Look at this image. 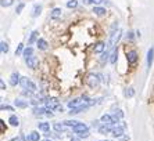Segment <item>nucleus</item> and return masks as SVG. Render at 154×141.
Masks as SVG:
<instances>
[{
    "mask_svg": "<svg viewBox=\"0 0 154 141\" xmlns=\"http://www.w3.org/2000/svg\"><path fill=\"white\" fill-rule=\"evenodd\" d=\"M8 123H10L11 126H18L19 120H18V118H17L15 115H11V116H10V119H8Z\"/></svg>",
    "mask_w": 154,
    "mask_h": 141,
    "instance_id": "24",
    "label": "nucleus"
},
{
    "mask_svg": "<svg viewBox=\"0 0 154 141\" xmlns=\"http://www.w3.org/2000/svg\"><path fill=\"white\" fill-rule=\"evenodd\" d=\"M72 131L74 133H77V134H81V133H84V131H88V126L85 125V123H78L75 127H72Z\"/></svg>",
    "mask_w": 154,
    "mask_h": 141,
    "instance_id": "8",
    "label": "nucleus"
},
{
    "mask_svg": "<svg viewBox=\"0 0 154 141\" xmlns=\"http://www.w3.org/2000/svg\"><path fill=\"white\" fill-rule=\"evenodd\" d=\"M0 131H1V134L6 131V126H4V120H0Z\"/></svg>",
    "mask_w": 154,
    "mask_h": 141,
    "instance_id": "35",
    "label": "nucleus"
},
{
    "mask_svg": "<svg viewBox=\"0 0 154 141\" xmlns=\"http://www.w3.org/2000/svg\"><path fill=\"white\" fill-rule=\"evenodd\" d=\"M26 65L29 66V68H32V69H35V68H38V64H39V60L38 57H35V55H32V57L26 58L25 60Z\"/></svg>",
    "mask_w": 154,
    "mask_h": 141,
    "instance_id": "6",
    "label": "nucleus"
},
{
    "mask_svg": "<svg viewBox=\"0 0 154 141\" xmlns=\"http://www.w3.org/2000/svg\"><path fill=\"white\" fill-rule=\"evenodd\" d=\"M71 141H79V137H72V138H71Z\"/></svg>",
    "mask_w": 154,
    "mask_h": 141,
    "instance_id": "44",
    "label": "nucleus"
},
{
    "mask_svg": "<svg viewBox=\"0 0 154 141\" xmlns=\"http://www.w3.org/2000/svg\"><path fill=\"white\" fill-rule=\"evenodd\" d=\"M40 11H42V6H39V4H36V6L33 7V13H32V17H38L39 14H40Z\"/></svg>",
    "mask_w": 154,
    "mask_h": 141,
    "instance_id": "28",
    "label": "nucleus"
},
{
    "mask_svg": "<svg viewBox=\"0 0 154 141\" xmlns=\"http://www.w3.org/2000/svg\"><path fill=\"white\" fill-rule=\"evenodd\" d=\"M38 36H39V32H38V31H33V32L31 33V38H29V40H28V46H31V44H33L35 42H38V40H39Z\"/></svg>",
    "mask_w": 154,
    "mask_h": 141,
    "instance_id": "15",
    "label": "nucleus"
},
{
    "mask_svg": "<svg viewBox=\"0 0 154 141\" xmlns=\"http://www.w3.org/2000/svg\"><path fill=\"white\" fill-rule=\"evenodd\" d=\"M153 60H154V49H153V47H150V50L147 51V66H148V68H151V65H153Z\"/></svg>",
    "mask_w": 154,
    "mask_h": 141,
    "instance_id": "12",
    "label": "nucleus"
},
{
    "mask_svg": "<svg viewBox=\"0 0 154 141\" xmlns=\"http://www.w3.org/2000/svg\"><path fill=\"white\" fill-rule=\"evenodd\" d=\"M99 131H100V134H108V133L113 131V129H111V126H108V125H103V126L99 127Z\"/></svg>",
    "mask_w": 154,
    "mask_h": 141,
    "instance_id": "14",
    "label": "nucleus"
},
{
    "mask_svg": "<svg viewBox=\"0 0 154 141\" xmlns=\"http://www.w3.org/2000/svg\"><path fill=\"white\" fill-rule=\"evenodd\" d=\"M22 8H24V3H19L18 7H17V10H15V13H21V11H22Z\"/></svg>",
    "mask_w": 154,
    "mask_h": 141,
    "instance_id": "38",
    "label": "nucleus"
},
{
    "mask_svg": "<svg viewBox=\"0 0 154 141\" xmlns=\"http://www.w3.org/2000/svg\"><path fill=\"white\" fill-rule=\"evenodd\" d=\"M126 60H128V64L133 65L136 64V61H137V53L135 50H131V51L126 53Z\"/></svg>",
    "mask_w": 154,
    "mask_h": 141,
    "instance_id": "5",
    "label": "nucleus"
},
{
    "mask_svg": "<svg viewBox=\"0 0 154 141\" xmlns=\"http://www.w3.org/2000/svg\"><path fill=\"white\" fill-rule=\"evenodd\" d=\"M21 86L24 87L25 90H28V91H31V93H35L36 91V84L33 83V82H31L28 77H21Z\"/></svg>",
    "mask_w": 154,
    "mask_h": 141,
    "instance_id": "2",
    "label": "nucleus"
},
{
    "mask_svg": "<svg viewBox=\"0 0 154 141\" xmlns=\"http://www.w3.org/2000/svg\"><path fill=\"white\" fill-rule=\"evenodd\" d=\"M77 6H78V1H77V0H70V1L67 3V7H68V8H75Z\"/></svg>",
    "mask_w": 154,
    "mask_h": 141,
    "instance_id": "32",
    "label": "nucleus"
},
{
    "mask_svg": "<svg viewBox=\"0 0 154 141\" xmlns=\"http://www.w3.org/2000/svg\"><path fill=\"white\" fill-rule=\"evenodd\" d=\"M61 8H53V11L50 13V17L51 18H60L61 17Z\"/></svg>",
    "mask_w": 154,
    "mask_h": 141,
    "instance_id": "20",
    "label": "nucleus"
},
{
    "mask_svg": "<svg viewBox=\"0 0 154 141\" xmlns=\"http://www.w3.org/2000/svg\"><path fill=\"white\" fill-rule=\"evenodd\" d=\"M21 53H24V44H22V43H19L18 44L17 50H15V55H19Z\"/></svg>",
    "mask_w": 154,
    "mask_h": 141,
    "instance_id": "33",
    "label": "nucleus"
},
{
    "mask_svg": "<svg viewBox=\"0 0 154 141\" xmlns=\"http://www.w3.org/2000/svg\"><path fill=\"white\" fill-rule=\"evenodd\" d=\"M45 103H46V108L51 109V111H53V109H58L61 107V105H60V101H58L57 98H47Z\"/></svg>",
    "mask_w": 154,
    "mask_h": 141,
    "instance_id": "4",
    "label": "nucleus"
},
{
    "mask_svg": "<svg viewBox=\"0 0 154 141\" xmlns=\"http://www.w3.org/2000/svg\"><path fill=\"white\" fill-rule=\"evenodd\" d=\"M10 111V112H13V108L11 107H8V105H1V111Z\"/></svg>",
    "mask_w": 154,
    "mask_h": 141,
    "instance_id": "39",
    "label": "nucleus"
},
{
    "mask_svg": "<svg viewBox=\"0 0 154 141\" xmlns=\"http://www.w3.org/2000/svg\"><path fill=\"white\" fill-rule=\"evenodd\" d=\"M99 141H107V140H99Z\"/></svg>",
    "mask_w": 154,
    "mask_h": 141,
    "instance_id": "45",
    "label": "nucleus"
},
{
    "mask_svg": "<svg viewBox=\"0 0 154 141\" xmlns=\"http://www.w3.org/2000/svg\"><path fill=\"white\" fill-rule=\"evenodd\" d=\"M110 55H111V54H110V51H108V50H106V51L103 53V55H102V58H100V61H102V62H106V61L108 60Z\"/></svg>",
    "mask_w": 154,
    "mask_h": 141,
    "instance_id": "30",
    "label": "nucleus"
},
{
    "mask_svg": "<svg viewBox=\"0 0 154 141\" xmlns=\"http://www.w3.org/2000/svg\"><path fill=\"white\" fill-rule=\"evenodd\" d=\"M53 127H54V130L57 131V133H63L65 130V125L64 123H58V122H56L54 125H53Z\"/></svg>",
    "mask_w": 154,
    "mask_h": 141,
    "instance_id": "18",
    "label": "nucleus"
},
{
    "mask_svg": "<svg viewBox=\"0 0 154 141\" xmlns=\"http://www.w3.org/2000/svg\"><path fill=\"white\" fill-rule=\"evenodd\" d=\"M104 43L103 42H99V43H96L95 44V47H93V51L95 53H102V51H104Z\"/></svg>",
    "mask_w": 154,
    "mask_h": 141,
    "instance_id": "19",
    "label": "nucleus"
},
{
    "mask_svg": "<svg viewBox=\"0 0 154 141\" xmlns=\"http://www.w3.org/2000/svg\"><path fill=\"white\" fill-rule=\"evenodd\" d=\"M133 38H135V33H133V32H128V33H126V39H128V40H133Z\"/></svg>",
    "mask_w": 154,
    "mask_h": 141,
    "instance_id": "37",
    "label": "nucleus"
},
{
    "mask_svg": "<svg viewBox=\"0 0 154 141\" xmlns=\"http://www.w3.org/2000/svg\"><path fill=\"white\" fill-rule=\"evenodd\" d=\"M124 94H125V97H133L135 96V90L132 89V87H128V89H125Z\"/></svg>",
    "mask_w": 154,
    "mask_h": 141,
    "instance_id": "27",
    "label": "nucleus"
},
{
    "mask_svg": "<svg viewBox=\"0 0 154 141\" xmlns=\"http://www.w3.org/2000/svg\"><path fill=\"white\" fill-rule=\"evenodd\" d=\"M22 54H24V58H29V57H32L33 55V49L32 47H28V49H25V50H24V53H22Z\"/></svg>",
    "mask_w": 154,
    "mask_h": 141,
    "instance_id": "25",
    "label": "nucleus"
},
{
    "mask_svg": "<svg viewBox=\"0 0 154 141\" xmlns=\"http://www.w3.org/2000/svg\"><path fill=\"white\" fill-rule=\"evenodd\" d=\"M38 127H39V130H42V131H45V133H49L50 125L46 122H40V123H38Z\"/></svg>",
    "mask_w": 154,
    "mask_h": 141,
    "instance_id": "16",
    "label": "nucleus"
},
{
    "mask_svg": "<svg viewBox=\"0 0 154 141\" xmlns=\"http://www.w3.org/2000/svg\"><path fill=\"white\" fill-rule=\"evenodd\" d=\"M100 75H96V73H90V75H88V77H86V83L89 84L90 87H96L97 84L100 83Z\"/></svg>",
    "mask_w": 154,
    "mask_h": 141,
    "instance_id": "3",
    "label": "nucleus"
},
{
    "mask_svg": "<svg viewBox=\"0 0 154 141\" xmlns=\"http://www.w3.org/2000/svg\"><path fill=\"white\" fill-rule=\"evenodd\" d=\"M14 104H15V107H18V108H26V107H28V101H24V100H15Z\"/></svg>",
    "mask_w": 154,
    "mask_h": 141,
    "instance_id": "22",
    "label": "nucleus"
},
{
    "mask_svg": "<svg viewBox=\"0 0 154 141\" xmlns=\"http://www.w3.org/2000/svg\"><path fill=\"white\" fill-rule=\"evenodd\" d=\"M121 29H118L117 32H113L111 35H110V42H108V44H107V50H114L115 49V44H117V42L119 40V38H121Z\"/></svg>",
    "mask_w": 154,
    "mask_h": 141,
    "instance_id": "1",
    "label": "nucleus"
},
{
    "mask_svg": "<svg viewBox=\"0 0 154 141\" xmlns=\"http://www.w3.org/2000/svg\"><path fill=\"white\" fill-rule=\"evenodd\" d=\"M100 122H102L103 125H108V126H114V125H115L113 115H103L102 119H100Z\"/></svg>",
    "mask_w": 154,
    "mask_h": 141,
    "instance_id": "7",
    "label": "nucleus"
},
{
    "mask_svg": "<svg viewBox=\"0 0 154 141\" xmlns=\"http://www.w3.org/2000/svg\"><path fill=\"white\" fill-rule=\"evenodd\" d=\"M39 136H40V134H39L38 131H32L31 134L26 137V140H28V141H38L39 140Z\"/></svg>",
    "mask_w": 154,
    "mask_h": 141,
    "instance_id": "23",
    "label": "nucleus"
},
{
    "mask_svg": "<svg viewBox=\"0 0 154 141\" xmlns=\"http://www.w3.org/2000/svg\"><path fill=\"white\" fill-rule=\"evenodd\" d=\"M89 107H90L89 104H84V105H81V107H78V108L70 109V114H71V115H77V114H81L82 111H86V109L89 108Z\"/></svg>",
    "mask_w": 154,
    "mask_h": 141,
    "instance_id": "9",
    "label": "nucleus"
},
{
    "mask_svg": "<svg viewBox=\"0 0 154 141\" xmlns=\"http://www.w3.org/2000/svg\"><path fill=\"white\" fill-rule=\"evenodd\" d=\"M117 55H118V51H117V49H114L111 51V55H110V62L111 64H115L117 62Z\"/></svg>",
    "mask_w": 154,
    "mask_h": 141,
    "instance_id": "26",
    "label": "nucleus"
},
{
    "mask_svg": "<svg viewBox=\"0 0 154 141\" xmlns=\"http://www.w3.org/2000/svg\"><path fill=\"white\" fill-rule=\"evenodd\" d=\"M79 136V138H88L89 137V130L88 131H84V133H81V134H78Z\"/></svg>",
    "mask_w": 154,
    "mask_h": 141,
    "instance_id": "36",
    "label": "nucleus"
},
{
    "mask_svg": "<svg viewBox=\"0 0 154 141\" xmlns=\"http://www.w3.org/2000/svg\"><path fill=\"white\" fill-rule=\"evenodd\" d=\"M39 103H42V101H38V100H31V104H32V105H38Z\"/></svg>",
    "mask_w": 154,
    "mask_h": 141,
    "instance_id": "42",
    "label": "nucleus"
},
{
    "mask_svg": "<svg viewBox=\"0 0 154 141\" xmlns=\"http://www.w3.org/2000/svg\"><path fill=\"white\" fill-rule=\"evenodd\" d=\"M84 3L85 4H93V3H96L95 0H84Z\"/></svg>",
    "mask_w": 154,
    "mask_h": 141,
    "instance_id": "41",
    "label": "nucleus"
},
{
    "mask_svg": "<svg viewBox=\"0 0 154 141\" xmlns=\"http://www.w3.org/2000/svg\"><path fill=\"white\" fill-rule=\"evenodd\" d=\"M19 82H21V77H19L18 72L11 73V76H10V84H11V86H15V84H18Z\"/></svg>",
    "mask_w": 154,
    "mask_h": 141,
    "instance_id": "10",
    "label": "nucleus"
},
{
    "mask_svg": "<svg viewBox=\"0 0 154 141\" xmlns=\"http://www.w3.org/2000/svg\"><path fill=\"white\" fill-rule=\"evenodd\" d=\"M13 1H14V0H1V6H3V7H8V6H11V4H13Z\"/></svg>",
    "mask_w": 154,
    "mask_h": 141,
    "instance_id": "34",
    "label": "nucleus"
},
{
    "mask_svg": "<svg viewBox=\"0 0 154 141\" xmlns=\"http://www.w3.org/2000/svg\"><path fill=\"white\" fill-rule=\"evenodd\" d=\"M78 123H79V122H77V120H65L64 125H65V126H68V127H75Z\"/></svg>",
    "mask_w": 154,
    "mask_h": 141,
    "instance_id": "31",
    "label": "nucleus"
},
{
    "mask_svg": "<svg viewBox=\"0 0 154 141\" xmlns=\"http://www.w3.org/2000/svg\"><path fill=\"white\" fill-rule=\"evenodd\" d=\"M46 141H50V140H46Z\"/></svg>",
    "mask_w": 154,
    "mask_h": 141,
    "instance_id": "46",
    "label": "nucleus"
},
{
    "mask_svg": "<svg viewBox=\"0 0 154 141\" xmlns=\"http://www.w3.org/2000/svg\"><path fill=\"white\" fill-rule=\"evenodd\" d=\"M99 120H93V122H92V127H100V126H99Z\"/></svg>",
    "mask_w": 154,
    "mask_h": 141,
    "instance_id": "40",
    "label": "nucleus"
},
{
    "mask_svg": "<svg viewBox=\"0 0 154 141\" xmlns=\"http://www.w3.org/2000/svg\"><path fill=\"white\" fill-rule=\"evenodd\" d=\"M122 134H124V126H117L111 131V136H114V137H122Z\"/></svg>",
    "mask_w": 154,
    "mask_h": 141,
    "instance_id": "11",
    "label": "nucleus"
},
{
    "mask_svg": "<svg viewBox=\"0 0 154 141\" xmlns=\"http://www.w3.org/2000/svg\"><path fill=\"white\" fill-rule=\"evenodd\" d=\"M93 13L96 14V15H100V17H102V15H106L107 11H106V8H103V7H95V8H93Z\"/></svg>",
    "mask_w": 154,
    "mask_h": 141,
    "instance_id": "21",
    "label": "nucleus"
},
{
    "mask_svg": "<svg viewBox=\"0 0 154 141\" xmlns=\"http://www.w3.org/2000/svg\"><path fill=\"white\" fill-rule=\"evenodd\" d=\"M0 87H1V90H6V84H4V82H3V80L0 82Z\"/></svg>",
    "mask_w": 154,
    "mask_h": 141,
    "instance_id": "43",
    "label": "nucleus"
},
{
    "mask_svg": "<svg viewBox=\"0 0 154 141\" xmlns=\"http://www.w3.org/2000/svg\"><path fill=\"white\" fill-rule=\"evenodd\" d=\"M0 49H1V53H3V54H6V53L8 51V44H7L4 40L0 43Z\"/></svg>",
    "mask_w": 154,
    "mask_h": 141,
    "instance_id": "29",
    "label": "nucleus"
},
{
    "mask_svg": "<svg viewBox=\"0 0 154 141\" xmlns=\"http://www.w3.org/2000/svg\"><path fill=\"white\" fill-rule=\"evenodd\" d=\"M46 112H47V108H43V107H35V108H33V114L36 116L46 115Z\"/></svg>",
    "mask_w": 154,
    "mask_h": 141,
    "instance_id": "13",
    "label": "nucleus"
},
{
    "mask_svg": "<svg viewBox=\"0 0 154 141\" xmlns=\"http://www.w3.org/2000/svg\"><path fill=\"white\" fill-rule=\"evenodd\" d=\"M36 44H38V49L39 50H47V42L43 40V39H39L38 42H36Z\"/></svg>",
    "mask_w": 154,
    "mask_h": 141,
    "instance_id": "17",
    "label": "nucleus"
}]
</instances>
